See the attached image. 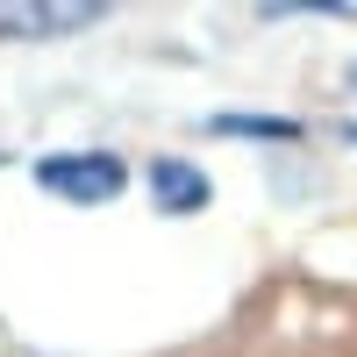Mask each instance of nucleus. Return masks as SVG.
I'll use <instances>...</instances> for the list:
<instances>
[{"mask_svg": "<svg viewBox=\"0 0 357 357\" xmlns=\"http://www.w3.org/2000/svg\"><path fill=\"white\" fill-rule=\"evenodd\" d=\"M93 22H100L93 0H0V43H50V36H79Z\"/></svg>", "mask_w": 357, "mask_h": 357, "instance_id": "nucleus-2", "label": "nucleus"}, {"mask_svg": "<svg viewBox=\"0 0 357 357\" xmlns=\"http://www.w3.org/2000/svg\"><path fill=\"white\" fill-rule=\"evenodd\" d=\"M343 143H350V151H357V122H343Z\"/></svg>", "mask_w": 357, "mask_h": 357, "instance_id": "nucleus-5", "label": "nucleus"}, {"mask_svg": "<svg viewBox=\"0 0 357 357\" xmlns=\"http://www.w3.org/2000/svg\"><path fill=\"white\" fill-rule=\"evenodd\" d=\"M207 129H215V136H272V143L301 136V122H286V114H215Z\"/></svg>", "mask_w": 357, "mask_h": 357, "instance_id": "nucleus-4", "label": "nucleus"}, {"mask_svg": "<svg viewBox=\"0 0 357 357\" xmlns=\"http://www.w3.org/2000/svg\"><path fill=\"white\" fill-rule=\"evenodd\" d=\"M151 200H158V215H200L207 207V178L186 158H158L151 165Z\"/></svg>", "mask_w": 357, "mask_h": 357, "instance_id": "nucleus-3", "label": "nucleus"}, {"mask_svg": "<svg viewBox=\"0 0 357 357\" xmlns=\"http://www.w3.org/2000/svg\"><path fill=\"white\" fill-rule=\"evenodd\" d=\"M36 186L72 207H107L129 186V165L114 151H57V158H36Z\"/></svg>", "mask_w": 357, "mask_h": 357, "instance_id": "nucleus-1", "label": "nucleus"}]
</instances>
